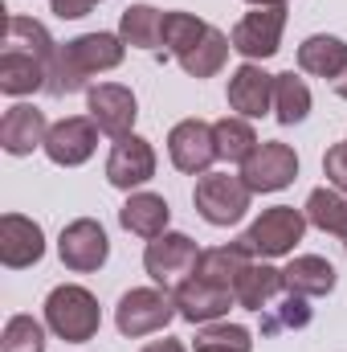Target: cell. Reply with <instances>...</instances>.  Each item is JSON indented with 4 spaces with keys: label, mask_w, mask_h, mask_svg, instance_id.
Listing matches in <instances>:
<instances>
[{
    "label": "cell",
    "mask_w": 347,
    "mask_h": 352,
    "mask_svg": "<svg viewBox=\"0 0 347 352\" xmlns=\"http://www.w3.org/2000/svg\"><path fill=\"white\" fill-rule=\"evenodd\" d=\"M168 221H172V209L160 192H131L127 205L119 209V226L135 238H147V242L168 234Z\"/></svg>",
    "instance_id": "d6986e66"
},
{
    "label": "cell",
    "mask_w": 347,
    "mask_h": 352,
    "mask_svg": "<svg viewBox=\"0 0 347 352\" xmlns=\"http://www.w3.org/2000/svg\"><path fill=\"white\" fill-rule=\"evenodd\" d=\"M58 254H62V263L70 266L74 274H90V270H98V266L110 258L106 230H102L94 217H78V221H70V226L62 230V238H58Z\"/></svg>",
    "instance_id": "9c48e42d"
},
{
    "label": "cell",
    "mask_w": 347,
    "mask_h": 352,
    "mask_svg": "<svg viewBox=\"0 0 347 352\" xmlns=\"http://www.w3.org/2000/svg\"><path fill=\"white\" fill-rule=\"evenodd\" d=\"M307 221L315 226V230H323V234H335V238H344L347 234V192H339L335 184L331 188H315L311 197H307Z\"/></svg>",
    "instance_id": "484cf974"
},
{
    "label": "cell",
    "mask_w": 347,
    "mask_h": 352,
    "mask_svg": "<svg viewBox=\"0 0 347 352\" xmlns=\"http://www.w3.org/2000/svg\"><path fill=\"white\" fill-rule=\"evenodd\" d=\"M344 250H347V234H344Z\"/></svg>",
    "instance_id": "74e56055"
},
{
    "label": "cell",
    "mask_w": 347,
    "mask_h": 352,
    "mask_svg": "<svg viewBox=\"0 0 347 352\" xmlns=\"http://www.w3.org/2000/svg\"><path fill=\"white\" fill-rule=\"evenodd\" d=\"M282 29H286V4H278V8H254V12H246L233 25L229 41H233V50L246 62H265V58H274L282 50Z\"/></svg>",
    "instance_id": "ba28073f"
},
{
    "label": "cell",
    "mask_w": 347,
    "mask_h": 352,
    "mask_svg": "<svg viewBox=\"0 0 347 352\" xmlns=\"http://www.w3.org/2000/svg\"><path fill=\"white\" fill-rule=\"evenodd\" d=\"M307 324H311L307 295H294V291H282L278 303H270V307L261 311V336H278V332L307 328Z\"/></svg>",
    "instance_id": "f546056e"
},
{
    "label": "cell",
    "mask_w": 347,
    "mask_h": 352,
    "mask_svg": "<svg viewBox=\"0 0 347 352\" xmlns=\"http://www.w3.org/2000/svg\"><path fill=\"white\" fill-rule=\"evenodd\" d=\"M213 140H217V160H229V164H246L254 152H258V135L250 127V119L241 115H225L221 123H213Z\"/></svg>",
    "instance_id": "d4e9b609"
},
{
    "label": "cell",
    "mask_w": 347,
    "mask_h": 352,
    "mask_svg": "<svg viewBox=\"0 0 347 352\" xmlns=\"http://www.w3.org/2000/svg\"><path fill=\"white\" fill-rule=\"evenodd\" d=\"M331 87H335V94H339V98H347V66H344V74H339Z\"/></svg>",
    "instance_id": "d590c367"
},
{
    "label": "cell",
    "mask_w": 347,
    "mask_h": 352,
    "mask_svg": "<svg viewBox=\"0 0 347 352\" xmlns=\"http://www.w3.org/2000/svg\"><path fill=\"white\" fill-rule=\"evenodd\" d=\"M143 352H188V349H184L180 340H152Z\"/></svg>",
    "instance_id": "e575fe53"
},
{
    "label": "cell",
    "mask_w": 347,
    "mask_h": 352,
    "mask_svg": "<svg viewBox=\"0 0 347 352\" xmlns=\"http://www.w3.org/2000/svg\"><path fill=\"white\" fill-rule=\"evenodd\" d=\"M94 4H98V0H49V8H53L62 21H78V16H86Z\"/></svg>",
    "instance_id": "836d02e7"
},
{
    "label": "cell",
    "mask_w": 347,
    "mask_h": 352,
    "mask_svg": "<svg viewBox=\"0 0 347 352\" xmlns=\"http://www.w3.org/2000/svg\"><path fill=\"white\" fill-rule=\"evenodd\" d=\"M229 50H233V41H229L221 29H213V25H208V33L196 41V50H192L188 58H180V66H184V74H188V78H213V74H221V66H225Z\"/></svg>",
    "instance_id": "83f0119b"
},
{
    "label": "cell",
    "mask_w": 347,
    "mask_h": 352,
    "mask_svg": "<svg viewBox=\"0 0 347 352\" xmlns=\"http://www.w3.org/2000/svg\"><path fill=\"white\" fill-rule=\"evenodd\" d=\"M176 316H180V307H176V295L168 287H135L115 307V324L131 340L152 336V332H164Z\"/></svg>",
    "instance_id": "5b68a950"
},
{
    "label": "cell",
    "mask_w": 347,
    "mask_h": 352,
    "mask_svg": "<svg viewBox=\"0 0 347 352\" xmlns=\"http://www.w3.org/2000/svg\"><path fill=\"white\" fill-rule=\"evenodd\" d=\"M45 324H49V332H53L58 340H66V344H86V340L98 336V328H102L98 299L90 295L86 287H78V283H62V287H53L49 299H45Z\"/></svg>",
    "instance_id": "3957f363"
},
{
    "label": "cell",
    "mask_w": 347,
    "mask_h": 352,
    "mask_svg": "<svg viewBox=\"0 0 347 352\" xmlns=\"http://www.w3.org/2000/svg\"><path fill=\"white\" fill-rule=\"evenodd\" d=\"M347 66V41L339 37H327V33H315L298 45V70L302 74H315V78H327L335 82Z\"/></svg>",
    "instance_id": "7402d4cb"
},
{
    "label": "cell",
    "mask_w": 347,
    "mask_h": 352,
    "mask_svg": "<svg viewBox=\"0 0 347 352\" xmlns=\"http://www.w3.org/2000/svg\"><path fill=\"white\" fill-rule=\"evenodd\" d=\"M196 352H254V332L241 324H204L192 340Z\"/></svg>",
    "instance_id": "4dcf8cb0"
},
{
    "label": "cell",
    "mask_w": 347,
    "mask_h": 352,
    "mask_svg": "<svg viewBox=\"0 0 347 352\" xmlns=\"http://www.w3.org/2000/svg\"><path fill=\"white\" fill-rule=\"evenodd\" d=\"M250 250L241 246V242H229V246H213V250H204L200 254V263H196V278H204V283H217V287H229L233 291V283L241 278V270L250 266Z\"/></svg>",
    "instance_id": "cb8c5ba5"
},
{
    "label": "cell",
    "mask_w": 347,
    "mask_h": 352,
    "mask_svg": "<svg viewBox=\"0 0 347 352\" xmlns=\"http://www.w3.org/2000/svg\"><path fill=\"white\" fill-rule=\"evenodd\" d=\"M237 303V295L229 287H217V283H204V278H184L176 287V307L188 324H217L229 307Z\"/></svg>",
    "instance_id": "2e32d148"
},
{
    "label": "cell",
    "mask_w": 347,
    "mask_h": 352,
    "mask_svg": "<svg viewBox=\"0 0 347 352\" xmlns=\"http://www.w3.org/2000/svg\"><path fill=\"white\" fill-rule=\"evenodd\" d=\"M282 291H286V278H282L278 266L270 263H250L241 270V278L233 283V295H237V303L246 311H265Z\"/></svg>",
    "instance_id": "ffe728a7"
},
{
    "label": "cell",
    "mask_w": 347,
    "mask_h": 352,
    "mask_svg": "<svg viewBox=\"0 0 347 352\" xmlns=\"http://www.w3.org/2000/svg\"><path fill=\"white\" fill-rule=\"evenodd\" d=\"M246 4H254V8H278V4H286V0H246Z\"/></svg>",
    "instance_id": "8d00e7d4"
},
{
    "label": "cell",
    "mask_w": 347,
    "mask_h": 352,
    "mask_svg": "<svg viewBox=\"0 0 347 352\" xmlns=\"http://www.w3.org/2000/svg\"><path fill=\"white\" fill-rule=\"evenodd\" d=\"M168 156L180 173L188 176H204L208 164L217 160V140H213V127L204 119H184L168 131Z\"/></svg>",
    "instance_id": "4fadbf2b"
},
{
    "label": "cell",
    "mask_w": 347,
    "mask_h": 352,
    "mask_svg": "<svg viewBox=\"0 0 347 352\" xmlns=\"http://www.w3.org/2000/svg\"><path fill=\"white\" fill-rule=\"evenodd\" d=\"M41 254H45L41 226L25 213H4L0 217V263L8 270H25V266L41 263Z\"/></svg>",
    "instance_id": "9a60e30c"
},
{
    "label": "cell",
    "mask_w": 347,
    "mask_h": 352,
    "mask_svg": "<svg viewBox=\"0 0 347 352\" xmlns=\"http://www.w3.org/2000/svg\"><path fill=\"white\" fill-rule=\"evenodd\" d=\"M204 33H208V21L192 12H164V58H176V62L188 58Z\"/></svg>",
    "instance_id": "f1b7e54d"
},
{
    "label": "cell",
    "mask_w": 347,
    "mask_h": 352,
    "mask_svg": "<svg viewBox=\"0 0 347 352\" xmlns=\"http://www.w3.org/2000/svg\"><path fill=\"white\" fill-rule=\"evenodd\" d=\"M250 184L241 176L229 173H204L196 180V192H192V205L196 213L208 221V226H237L250 209Z\"/></svg>",
    "instance_id": "8992f818"
},
{
    "label": "cell",
    "mask_w": 347,
    "mask_h": 352,
    "mask_svg": "<svg viewBox=\"0 0 347 352\" xmlns=\"http://www.w3.org/2000/svg\"><path fill=\"white\" fill-rule=\"evenodd\" d=\"M53 58H58V41L49 37V29L41 21L8 16L4 21V50H0V90L12 98L45 90Z\"/></svg>",
    "instance_id": "6da1fadb"
},
{
    "label": "cell",
    "mask_w": 347,
    "mask_h": 352,
    "mask_svg": "<svg viewBox=\"0 0 347 352\" xmlns=\"http://www.w3.org/2000/svg\"><path fill=\"white\" fill-rule=\"evenodd\" d=\"M200 246L188 238V234H160V238H152L147 242V250H143V266H147V274L160 283V287H168L176 291L184 278H192L196 274V263H200Z\"/></svg>",
    "instance_id": "52a82bcc"
},
{
    "label": "cell",
    "mask_w": 347,
    "mask_h": 352,
    "mask_svg": "<svg viewBox=\"0 0 347 352\" xmlns=\"http://www.w3.org/2000/svg\"><path fill=\"white\" fill-rule=\"evenodd\" d=\"M123 37L119 33H82L66 45H58V58L49 66V82H45V94L53 98H66L74 90H82L102 70H115L123 62Z\"/></svg>",
    "instance_id": "7a4b0ae2"
},
{
    "label": "cell",
    "mask_w": 347,
    "mask_h": 352,
    "mask_svg": "<svg viewBox=\"0 0 347 352\" xmlns=\"http://www.w3.org/2000/svg\"><path fill=\"white\" fill-rule=\"evenodd\" d=\"M156 176V148L143 140V135H123V140H115V148H110V160H106V180L115 184V188H123V192H131V188H139V184H147Z\"/></svg>",
    "instance_id": "5bb4252c"
},
{
    "label": "cell",
    "mask_w": 347,
    "mask_h": 352,
    "mask_svg": "<svg viewBox=\"0 0 347 352\" xmlns=\"http://www.w3.org/2000/svg\"><path fill=\"white\" fill-rule=\"evenodd\" d=\"M86 111H90V119L98 123L102 135L123 140V135H131V127H135L139 102H135L131 90L119 87V82H98V87L86 90Z\"/></svg>",
    "instance_id": "7c38bea8"
},
{
    "label": "cell",
    "mask_w": 347,
    "mask_h": 352,
    "mask_svg": "<svg viewBox=\"0 0 347 352\" xmlns=\"http://www.w3.org/2000/svg\"><path fill=\"white\" fill-rule=\"evenodd\" d=\"M45 135H49L45 111H37L29 102L8 107L4 119H0V148L8 156H29L33 148H45Z\"/></svg>",
    "instance_id": "ac0fdd59"
},
{
    "label": "cell",
    "mask_w": 347,
    "mask_h": 352,
    "mask_svg": "<svg viewBox=\"0 0 347 352\" xmlns=\"http://www.w3.org/2000/svg\"><path fill=\"white\" fill-rule=\"evenodd\" d=\"M307 213L302 209H294V205H274V209H261V217L237 238L250 254H258V258H282V254H290L298 242H302V234H307Z\"/></svg>",
    "instance_id": "277c9868"
},
{
    "label": "cell",
    "mask_w": 347,
    "mask_h": 352,
    "mask_svg": "<svg viewBox=\"0 0 347 352\" xmlns=\"http://www.w3.org/2000/svg\"><path fill=\"white\" fill-rule=\"evenodd\" d=\"M294 176H298V156L290 144H278V140L258 144V152L241 164V180L250 184V192H278Z\"/></svg>",
    "instance_id": "8fae6325"
},
{
    "label": "cell",
    "mask_w": 347,
    "mask_h": 352,
    "mask_svg": "<svg viewBox=\"0 0 347 352\" xmlns=\"http://www.w3.org/2000/svg\"><path fill=\"white\" fill-rule=\"evenodd\" d=\"M119 37H123V45H135V50H164V12L152 4L123 8Z\"/></svg>",
    "instance_id": "603a6c76"
},
{
    "label": "cell",
    "mask_w": 347,
    "mask_h": 352,
    "mask_svg": "<svg viewBox=\"0 0 347 352\" xmlns=\"http://www.w3.org/2000/svg\"><path fill=\"white\" fill-rule=\"evenodd\" d=\"M311 115V87L290 70V74H274V119L294 127Z\"/></svg>",
    "instance_id": "4316f807"
},
{
    "label": "cell",
    "mask_w": 347,
    "mask_h": 352,
    "mask_svg": "<svg viewBox=\"0 0 347 352\" xmlns=\"http://www.w3.org/2000/svg\"><path fill=\"white\" fill-rule=\"evenodd\" d=\"M0 352H45V328L33 316H8L0 332Z\"/></svg>",
    "instance_id": "1f68e13d"
},
{
    "label": "cell",
    "mask_w": 347,
    "mask_h": 352,
    "mask_svg": "<svg viewBox=\"0 0 347 352\" xmlns=\"http://www.w3.org/2000/svg\"><path fill=\"white\" fill-rule=\"evenodd\" d=\"M98 148V123L90 115H70L62 123L49 127L45 135V156L58 164V168H78L86 164Z\"/></svg>",
    "instance_id": "30bf717a"
},
{
    "label": "cell",
    "mask_w": 347,
    "mask_h": 352,
    "mask_svg": "<svg viewBox=\"0 0 347 352\" xmlns=\"http://www.w3.org/2000/svg\"><path fill=\"white\" fill-rule=\"evenodd\" d=\"M323 173H327V180H331L339 192H347V140L335 144V148L323 156Z\"/></svg>",
    "instance_id": "d6a6232c"
},
{
    "label": "cell",
    "mask_w": 347,
    "mask_h": 352,
    "mask_svg": "<svg viewBox=\"0 0 347 352\" xmlns=\"http://www.w3.org/2000/svg\"><path fill=\"white\" fill-rule=\"evenodd\" d=\"M229 107L241 119H261L274 111V74H265L258 62H241L229 74Z\"/></svg>",
    "instance_id": "e0dca14e"
},
{
    "label": "cell",
    "mask_w": 347,
    "mask_h": 352,
    "mask_svg": "<svg viewBox=\"0 0 347 352\" xmlns=\"http://www.w3.org/2000/svg\"><path fill=\"white\" fill-rule=\"evenodd\" d=\"M282 278H286V291L307 295V299L331 295L335 283H339L335 266L327 263V258H319V254H298V258H290V266L282 270Z\"/></svg>",
    "instance_id": "44dd1931"
}]
</instances>
